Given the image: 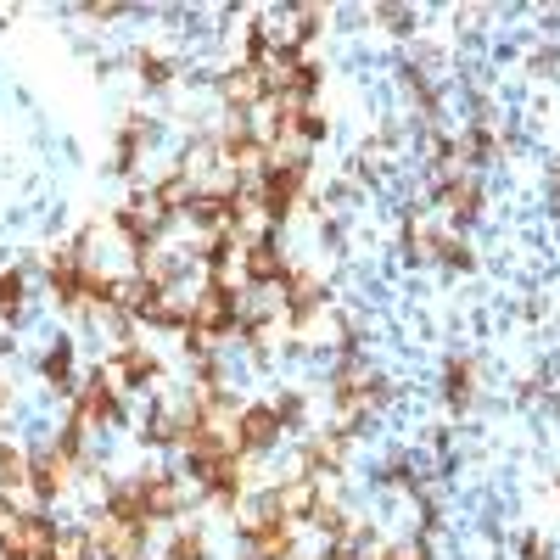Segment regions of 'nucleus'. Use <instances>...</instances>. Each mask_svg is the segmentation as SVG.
<instances>
[{
	"instance_id": "obj_3",
	"label": "nucleus",
	"mask_w": 560,
	"mask_h": 560,
	"mask_svg": "<svg viewBox=\"0 0 560 560\" xmlns=\"http://www.w3.org/2000/svg\"><path fill=\"white\" fill-rule=\"evenodd\" d=\"M12 488H28V460L12 454V448H0V493H12Z\"/></svg>"
},
{
	"instance_id": "obj_7",
	"label": "nucleus",
	"mask_w": 560,
	"mask_h": 560,
	"mask_svg": "<svg viewBox=\"0 0 560 560\" xmlns=\"http://www.w3.org/2000/svg\"><path fill=\"white\" fill-rule=\"evenodd\" d=\"M376 560H426V549H392V555H376Z\"/></svg>"
},
{
	"instance_id": "obj_5",
	"label": "nucleus",
	"mask_w": 560,
	"mask_h": 560,
	"mask_svg": "<svg viewBox=\"0 0 560 560\" xmlns=\"http://www.w3.org/2000/svg\"><path fill=\"white\" fill-rule=\"evenodd\" d=\"M168 560H202V538H196V532H180L174 549H168Z\"/></svg>"
},
{
	"instance_id": "obj_4",
	"label": "nucleus",
	"mask_w": 560,
	"mask_h": 560,
	"mask_svg": "<svg viewBox=\"0 0 560 560\" xmlns=\"http://www.w3.org/2000/svg\"><path fill=\"white\" fill-rule=\"evenodd\" d=\"M448 398H454V404L471 398V364H454V370H448Z\"/></svg>"
},
{
	"instance_id": "obj_1",
	"label": "nucleus",
	"mask_w": 560,
	"mask_h": 560,
	"mask_svg": "<svg viewBox=\"0 0 560 560\" xmlns=\"http://www.w3.org/2000/svg\"><path fill=\"white\" fill-rule=\"evenodd\" d=\"M68 471H73V460L62 454V448H51V454H40V460H28V488H34V499H56V493L68 488Z\"/></svg>"
},
{
	"instance_id": "obj_6",
	"label": "nucleus",
	"mask_w": 560,
	"mask_h": 560,
	"mask_svg": "<svg viewBox=\"0 0 560 560\" xmlns=\"http://www.w3.org/2000/svg\"><path fill=\"white\" fill-rule=\"evenodd\" d=\"M17 292H23V280H17V275H0V308H17Z\"/></svg>"
},
{
	"instance_id": "obj_2",
	"label": "nucleus",
	"mask_w": 560,
	"mask_h": 560,
	"mask_svg": "<svg viewBox=\"0 0 560 560\" xmlns=\"http://www.w3.org/2000/svg\"><path fill=\"white\" fill-rule=\"evenodd\" d=\"M280 437V415L275 409H247V415L236 420V443L241 448H269Z\"/></svg>"
}]
</instances>
